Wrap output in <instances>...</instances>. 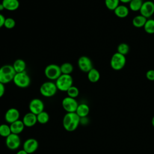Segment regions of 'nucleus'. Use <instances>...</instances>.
<instances>
[{
    "label": "nucleus",
    "mask_w": 154,
    "mask_h": 154,
    "mask_svg": "<svg viewBox=\"0 0 154 154\" xmlns=\"http://www.w3.org/2000/svg\"><path fill=\"white\" fill-rule=\"evenodd\" d=\"M80 124V117L76 112H67L63 119V126L68 132L75 131Z\"/></svg>",
    "instance_id": "1"
},
{
    "label": "nucleus",
    "mask_w": 154,
    "mask_h": 154,
    "mask_svg": "<svg viewBox=\"0 0 154 154\" xmlns=\"http://www.w3.org/2000/svg\"><path fill=\"white\" fill-rule=\"evenodd\" d=\"M16 74L12 65L5 64L0 67V82L5 84L13 81Z\"/></svg>",
    "instance_id": "2"
},
{
    "label": "nucleus",
    "mask_w": 154,
    "mask_h": 154,
    "mask_svg": "<svg viewBox=\"0 0 154 154\" xmlns=\"http://www.w3.org/2000/svg\"><path fill=\"white\" fill-rule=\"evenodd\" d=\"M57 89L61 91L67 90L73 85V78L70 75L61 74L55 82Z\"/></svg>",
    "instance_id": "3"
},
{
    "label": "nucleus",
    "mask_w": 154,
    "mask_h": 154,
    "mask_svg": "<svg viewBox=\"0 0 154 154\" xmlns=\"http://www.w3.org/2000/svg\"><path fill=\"white\" fill-rule=\"evenodd\" d=\"M57 90L58 89L55 83L52 81L43 82L40 87V94L46 97H51L54 96L57 93Z\"/></svg>",
    "instance_id": "4"
},
{
    "label": "nucleus",
    "mask_w": 154,
    "mask_h": 154,
    "mask_svg": "<svg viewBox=\"0 0 154 154\" xmlns=\"http://www.w3.org/2000/svg\"><path fill=\"white\" fill-rule=\"evenodd\" d=\"M45 76L50 81H56L61 75L60 66L56 64H50L44 70Z\"/></svg>",
    "instance_id": "5"
},
{
    "label": "nucleus",
    "mask_w": 154,
    "mask_h": 154,
    "mask_svg": "<svg viewBox=\"0 0 154 154\" xmlns=\"http://www.w3.org/2000/svg\"><path fill=\"white\" fill-rule=\"evenodd\" d=\"M13 83L19 88H26L31 84V78L26 72L16 73L13 80Z\"/></svg>",
    "instance_id": "6"
},
{
    "label": "nucleus",
    "mask_w": 154,
    "mask_h": 154,
    "mask_svg": "<svg viewBox=\"0 0 154 154\" xmlns=\"http://www.w3.org/2000/svg\"><path fill=\"white\" fill-rule=\"evenodd\" d=\"M126 62V59L125 55L119 53H114L110 60V66L111 68L116 71L122 70L125 66Z\"/></svg>",
    "instance_id": "7"
},
{
    "label": "nucleus",
    "mask_w": 154,
    "mask_h": 154,
    "mask_svg": "<svg viewBox=\"0 0 154 154\" xmlns=\"http://www.w3.org/2000/svg\"><path fill=\"white\" fill-rule=\"evenodd\" d=\"M78 103L75 98L65 97L62 100V106L67 112H75Z\"/></svg>",
    "instance_id": "8"
},
{
    "label": "nucleus",
    "mask_w": 154,
    "mask_h": 154,
    "mask_svg": "<svg viewBox=\"0 0 154 154\" xmlns=\"http://www.w3.org/2000/svg\"><path fill=\"white\" fill-rule=\"evenodd\" d=\"M78 66L83 72L88 73L93 67V63L91 59L85 55L81 56L78 60Z\"/></svg>",
    "instance_id": "9"
},
{
    "label": "nucleus",
    "mask_w": 154,
    "mask_h": 154,
    "mask_svg": "<svg viewBox=\"0 0 154 154\" xmlns=\"http://www.w3.org/2000/svg\"><path fill=\"white\" fill-rule=\"evenodd\" d=\"M21 141L20 137L17 134H11L5 139V144L10 150H16L20 146Z\"/></svg>",
    "instance_id": "10"
},
{
    "label": "nucleus",
    "mask_w": 154,
    "mask_h": 154,
    "mask_svg": "<svg viewBox=\"0 0 154 154\" xmlns=\"http://www.w3.org/2000/svg\"><path fill=\"white\" fill-rule=\"evenodd\" d=\"M45 105L43 101L38 98L32 99L29 103V112L37 115L44 111Z\"/></svg>",
    "instance_id": "11"
},
{
    "label": "nucleus",
    "mask_w": 154,
    "mask_h": 154,
    "mask_svg": "<svg viewBox=\"0 0 154 154\" xmlns=\"http://www.w3.org/2000/svg\"><path fill=\"white\" fill-rule=\"evenodd\" d=\"M140 14L147 19L150 17L154 14V2L152 1H146L143 3L140 10Z\"/></svg>",
    "instance_id": "12"
},
{
    "label": "nucleus",
    "mask_w": 154,
    "mask_h": 154,
    "mask_svg": "<svg viewBox=\"0 0 154 154\" xmlns=\"http://www.w3.org/2000/svg\"><path fill=\"white\" fill-rule=\"evenodd\" d=\"M38 147V143L35 138H28L25 141L23 144V149L28 154L35 152Z\"/></svg>",
    "instance_id": "13"
},
{
    "label": "nucleus",
    "mask_w": 154,
    "mask_h": 154,
    "mask_svg": "<svg viewBox=\"0 0 154 154\" xmlns=\"http://www.w3.org/2000/svg\"><path fill=\"white\" fill-rule=\"evenodd\" d=\"M19 116L20 113L18 109L14 108H11L6 111L4 118L6 122L11 124L19 120Z\"/></svg>",
    "instance_id": "14"
},
{
    "label": "nucleus",
    "mask_w": 154,
    "mask_h": 154,
    "mask_svg": "<svg viewBox=\"0 0 154 154\" xmlns=\"http://www.w3.org/2000/svg\"><path fill=\"white\" fill-rule=\"evenodd\" d=\"M22 122L26 127L34 126L37 122V116L31 112H29L24 115L22 119Z\"/></svg>",
    "instance_id": "15"
},
{
    "label": "nucleus",
    "mask_w": 154,
    "mask_h": 154,
    "mask_svg": "<svg viewBox=\"0 0 154 154\" xmlns=\"http://www.w3.org/2000/svg\"><path fill=\"white\" fill-rule=\"evenodd\" d=\"M5 10L8 11H15L19 7V1L18 0H2L1 2Z\"/></svg>",
    "instance_id": "16"
},
{
    "label": "nucleus",
    "mask_w": 154,
    "mask_h": 154,
    "mask_svg": "<svg viewBox=\"0 0 154 154\" xmlns=\"http://www.w3.org/2000/svg\"><path fill=\"white\" fill-rule=\"evenodd\" d=\"M11 132L12 134L19 135L20 134L24 129L25 125L22 122V120H17L16 122L12 123L10 125Z\"/></svg>",
    "instance_id": "17"
},
{
    "label": "nucleus",
    "mask_w": 154,
    "mask_h": 154,
    "mask_svg": "<svg viewBox=\"0 0 154 154\" xmlns=\"http://www.w3.org/2000/svg\"><path fill=\"white\" fill-rule=\"evenodd\" d=\"M114 13L115 15L119 18L126 17L129 13V8L124 5H119L114 10Z\"/></svg>",
    "instance_id": "18"
},
{
    "label": "nucleus",
    "mask_w": 154,
    "mask_h": 154,
    "mask_svg": "<svg viewBox=\"0 0 154 154\" xmlns=\"http://www.w3.org/2000/svg\"><path fill=\"white\" fill-rule=\"evenodd\" d=\"M12 66L16 73H20L26 71V62L22 59H16L12 64Z\"/></svg>",
    "instance_id": "19"
},
{
    "label": "nucleus",
    "mask_w": 154,
    "mask_h": 154,
    "mask_svg": "<svg viewBox=\"0 0 154 154\" xmlns=\"http://www.w3.org/2000/svg\"><path fill=\"white\" fill-rule=\"evenodd\" d=\"M89 112H90V108L88 106V105L85 103H81L78 105L75 112L81 118V117H87L88 115Z\"/></svg>",
    "instance_id": "20"
},
{
    "label": "nucleus",
    "mask_w": 154,
    "mask_h": 154,
    "mask_svg": "<svg viewBox=\"0 0 154 154\" xmlns=\"http://www.w3.org/2000/svg\"><path fill=\"white\" fill-rule=\"evenodd\" d=\"M147 19L144 17L143 16H142L141 14H140L135 16L132 19V23L133 26L135 28H142V27H144L147 21Z\"/></svg>",
    "instance_id": "21"
},
{
    "label": "nucleus",
    "mask_w": 154,
    "mask_h": 154,
    "mask_svg": "<svg viewBox=\"0 0 154 154\" xmlns=\"http://www.w3.org/2000/svg\"><path fill=\"white\" fill-rule=\"evenodd\" d=\"M100 75L99 72L94 67L87 73V78L88 81L92 83L97 82L100 79Z\"/></svg>",
    "instance_id": "22"
},
{
    "label": "nucleus",
    "mask_w": 154,
    "mask_h": 154,
    "mask_svg": "<svg viewBox=\"0 0 154 154\" xmlns=\"http://www.w3.org/2000/svg\"><path fill=\"white\" fill-rule=\"evenodd\" d=\"M60 70L61 74L65 75H70L73 70V66L70 63H64L60 66Z\"/></svg>",
    "instance_id": "23"
},
{
    "label": "nucleus",
    "mask_w": 154,
    "mask_h": 154,
    "mask_svg": "<svg viewBox=\"0 0 154 154\" xmlns=\"http://www.w3.org/2000/svg\"><path fill=\"white\" fill-rule=\"evenodd\" d=\"M143 28L147 34H154V19H147Z\"/></svg>",
    "instance_id": "24"
},
{
    "label": "nucleus",
    "mask_w": 154,
    "mask_h": 154,
    "mask_svg": "<svg viewBox=\"0 0 154 154\" xmlns=\"http://www.w3.org/2000/svg\"><path fill=\"white\" fill-rule=\"evenodd\" d=\"M143 3V2L142 0H131L129 3V7L131 10L133 11H138L141 9Z\"/></svg>",
    "instance_id": "25"
},
{
    "label": "nucleus",
    "mask_w": 154,
    "mask_h": 154,
    "mask_svg": "<svg viewBox=\"0 0 154 154\" xmlns=\"http://www.w3.org/2000/svg\"><path fill=\"white\" fill-rule=\"evenodd\" d=\"M37 116V122L40 124H46L48 122L49 120V116L48 113L45 111L41 112Z\"/></svg>",
    "instance_id": "26"
},
{
    "label": "nucleus",
    "mask_w": 154,
    "mask_h": 154,
    "mask_svg": "<svg viewBox=\"0 0 154 154\" xmlns=\"http://www.w3.org/2000/svg\"><path fill=\"white\" fill-rule=\"evenodd\" d=\"M11 134L10 125L7 124L0 125V135L2 137L7 138Z\"/></svg>",
    "instance_id": "27"
},
{
    "label": "nucleus",
    "mask_w": 154,
    "mask_h": 154,
    "mask_svg": "<svg viewBox=\"0 0 154 154\" xmlns=\"http://www.w3.org/2000/svg\"><path fill=\"white\" fill-rule=\"evenodd\" d=\"M120 0H105L106 7L109 10L114 11L119 5Z\"/></svg>",
    "instance_id": "28"
},
{
    "label": "nucleus",
    "mask_w": 154,
    "mask_h": 154,
    "mask_svg": "<svg viewBox=\"0 0 154 154\" xmlns=\"http://www.w3.org/2000/svg\"><path fill=\"white\" fill-rule=\"evenodd\" d=\"M117 49V52L125 56L129 52L130 48L129 45L127 43H122L119 45Z\"/></svg>",
    "instance_id": "29"
},
{
    "label": "nucleus",
    "mask_w": 154,
    "mask_h": 154,
    "mask_svg": "<svg viewBox=\"0 0 154 154\" xmlns=\"http://www.w3.org/2000/svg\"><path fill=\"white\" fill-rule=\"evenodd\" d=\"M67 96L72 97V98H76L78 96L79 94V91L78 87L76 86L72 85L67 90Z\"/></svg>",
    "instance_id": "30"
},
{
    "label": "nucleus",
    "mask_w": 154,
    "mask_h": 154,
    "mask_svg": "<svg viewBox=\"0 0 154 154\" xmlns=\"http://www.w3.org/2000/svg\"><path fill=\"white\" fill-rule=\"evenodd\" d=\"M16 25V21L12 17H7L5 18L4 26L7 29H12Z\"/></svg>",
    "instance_id": "31"
},
{
    "label": "nucleus",
    "mask_w": 154,
    "mask_h": 154,
    "mask_svg": "<svg viewBox=\"0 0 154 154\" xmlns=\"http://www.w3.org/2000/svg\"><path fill=\"white\" fill-rule=\"evenodd\" d=\"M146 76L148 80L153 81H154V70L153 69L149 70L146 73Z\"/></svg>",
    "instance_id": "32"
},
{
    "label": "nucleus",
    "mask_w": 154,
    "mask_h": 154,
    "mask_svg": "<svg viewBox=\"0 0 154 154\" xmlns=\"http://www.w3.org/2000/svg\"><path fill=\"white\" fill-rule=\"evenodd\" d=\"M89 122V120L87 117H81L80 118V124L82 125H87Z\"/></svg>",
    "instance_id": "33"
},
{
    "label": "nucleus",
    "mask_w": 154,
    "mask_h": 154,
    "mask_svg": "<svg viewBox=\"0 0 154 154\" xmlns=\"http://www.w3.org/2000/svg\"><path fill=\"white\" fill-rule=\"evenodd\" d=\"M5 93V86L4 84L0 82V98L3 96Z\"/></svg>",
    "instance_id": "34"
},
{
    "label": "nucleus",
    "mask_w": 154,
    "mask_h": 154,
    "mask_svg": "<svg viewBox=\"0 0 154 154\" xmlns=\"http://www.w3.org/2000/svg\"><path fill=\"white\" fill-rule=\"evenodd\" d=\"M5 19V17H4V16L2 14L0 13V28L4 26Z\"/></svg>",
    "instance_id": "35"
},
{
    "label": "nucleus",
    "mask_w": 154,
    "mask_h": 154,
    "mask_svg": "<svg viewBox=\"0 0 154 154\" xmlns=\"http://www.w3.org/2000/svg\"><path fill=\"white\" fill-rule=\"evenodd\" d=\"M16 154H28V153L23 149H22V150H20L18 152H17Z\"/></svg>",
    "instance_id": "36"
},
{
    "label": "nucleus",
    "mask_w": 154,
    "mask_h": 154,
    "mask_svg": "<svg viewBox=\"0 0 154 154\" xmlns=\"http://www.w3.org/2000/svg\"><path fill=\"white\" fill-rule=\"evenodd\" d=\"M131 1V0H120V2L123 3V4H127L129 3Z\"/></svg>",
    "instance_id": "37"
},
{
    "label": "nucleus",
    "mask_w": 154,
    "mask_h": 154,
    "mask_svg": "<svg viewBox=\"0 0 154 154\" xmlns=\"http://www.w3.org/2000/svg\"><path fill=\"white\" fill-rule=\"evenodd\" d=\"M4 10H5V9H4V7L3 5H2V4L0 3V11H3Z\"/></svg>",
    "instance_id": "38"
},
{
    "label": "nucleus",
    "mask_w": 154,
    "mask_h": 154,
    "mask_svg": "<svg viewBox=\"0 0 154 154\" xmlns=\"http://www.w3.org/2000/svg\"><path fill=\"white\" fill-rule=\"evenodd\" d=\"M152 126L154 127V116L153 117V118H152Z\"/></svg>",
    "instance_id": "39"
}]
</instances>
